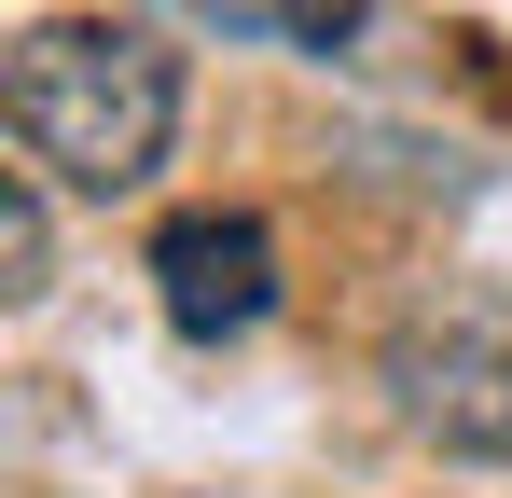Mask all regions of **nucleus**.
I'll use <instances>...</instances> for the list:
<instances>
[{
  "label": "nucleus",
  "instance_id": "obj_3",
  "mask_svg": "<svg viewBox=\"0 0 512 498\" xmlns=\"http://www.w3.org/2000/svg\"><path fill=\"white\" fill-rule=\"evenodd\" d=\"M153 291H167V319L194 346H222V332H250L277 305V236H263L250 208H194L153 236Z\"/></svg>",
  "mask_w": 512,
  "mask_h": 498
},
{
  "label": "nucleus",
  "instance_id": "obj_1",
  "mask_svg": "<svg viewBox=\"0 0 512 498\" xmlns=\"http://www.w3.org/2000/svg\"><path fill=\"white\" fill-rule=\"evenodd\" d=\"M0 111H14V153L70 194H139L180 139V56L153 28H111V14H56L14 42L0 70Z\"/></svg>",
  "mask_w": 512,
  "mask_h": 498
},
{
  "label": "nucleus",
  "instance_id": "obj_4",
  "mask_svg": "<svg viewBox=\"0 0 512 498\" xmlns=\"http://www.w3.org/2000/svg\"><path fill=\"white\" fill-rule=\"evenodd\" d=\"M42 263H56V208H42V166H0V291L28 305V291H42Z\"/></svg>",
  "mask_w": 512,
  "mask_h": 498
},
{
  "label": "nucleus",
  "instance_id": "obj_5",
  "mask_svg": "<svg viewBox=\"0 0 512 498\" xmlns=\"http://www.w3.org/2000/svg\"><path fill=\"white\" fill-rule=\"evenodd\" d=\"M180 14L250 28V42H346V14H360V0H180Z\"/></svg>",
  "mask_w": 512,
  "mask_h": 498
},
{
  "label": "nucleus",
  "instance_id": "obj_2",
  "mask_svg": "<svg viewBox=\"0 0 512 498\" xmlns=\"http://www.w3.org/2000/svg\"><path fill=\"white\" fill-rule=\"evenodd\" d=\"M388 388L429 443L457 457H499L512 471V291H471V305H429L402 346H388Z\"/></svg>",
  "mask_w": 512,
  "mask_h": 498
}]
</instances>
